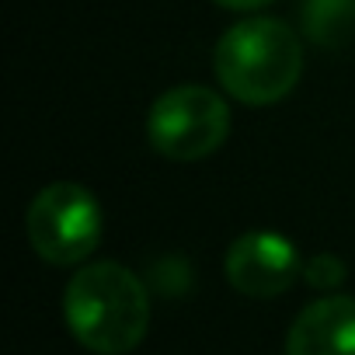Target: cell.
Instances as JSON below:
<instances>
[{
	"label": "cell",
	"instance_id": "6da1fadb",
	"mask_svg": "<svg viewBox=\"0 0 355 355\" xmlns=\"http://www.w3.org/2000/svg\"><path fill=\"white\" fill-rule=\"evenodd\" d=\"M63 313L70 334L94 355L132 352L150 327V296L136 272L119 261L84 265L67 293Z\"/></svg>",
	"mask_w": 355,
	"mask_h": 355
},
{
	"label": "cell",
	"instance_id": "7a4b0ae2",
	"mask_svg": "<svg viewBox=\"0 0 355 355\" xmlns=\"http://www.w3.org/2000/svg\"><path fill=\"white\" fill-rule=\"evenodd\" d=\"M216 80L244 105H272L286 98L303 73L300 35L275 18L237 21L223 32L213 56Z\"/></svg>",
	"mask_w": 355,
	"mask_h": 355
},
{
	"label": "cell",
	"instance_id": "3957f363",
	"mask_svg": "<svg viewBox=\"0 0 355 355\" xmlns=\"http://www.w3.org/2000/svg\"><path fill=\"white\" fill-rule=\"evenodd\" d=\"M230 129L227 101L199 84H182L160 94L146 115V136L167 160H202L223 146Z\"/></svg>",
	"mask_w": 355,
	"mask_h": 355
},
{
	"label": "cell",
	"instance_id": "277c9868",
	"mask_svg": "<svg viewBox=\"0 0 355 355\" xmlns=\"http://www.w3.org/2000/svg\"><path fill=\"white\" fill-rule=\"evenodd\" d=\"M101 227L105 223H101L98 199L73 182L46 185L25 213L28 244L49 265L84 261L101 244Z\"/></svg>",
	"mask_w": 355,
	"mask_h": 355
},
{
	"label": "cell",
	"instance_id": "5b68a950",
	"mask_svg": "<svg viewBox=\"0 0 355 355\" xmlns=\"http://www.w3.org/2000/svg\"><path fill=\"white\" fill-rule=\"evenodd\" d=\"M223 268L237 293L254 296V300H272L300 279L303 261L293 241H286L282 234L251 230L230 244Z\"/></svg>",
	"mask_w": 355,
	"mask_h": 355
},
{
	"label": "cell",
	"instance_id": "8992f818",
	"mask_svg": "<svg viewBox=\"0 0 355 355\" xmlns=\"http://www.w3.org/2000/svg\"><path fill=\"white\" fill-rule=\"evenodd\" d=\"M286 355H355V296H324L300 310Z\"/></svg>",
	"mask_w": 355,
	"mask_h": 355
},
{
	"label": "cell",
	"instance_id": "52a82bcc",
	"mask_svg": "<svg viewBox=\"0 0 355 355\" xmlns=\"http://www.w3.org/2000/svg\"><path fill=\"white\" fill-rule=\"evenodd\" d=\"M303 32L320 49H341L355 39V0H303Z\"/></svg>",
	"mask_w": 355,
	"mask_h": 355
},
{
	"label": "cell",
	"instance_id": "ba28073f",
	"mask_svg": "<svg viewBox=\"0 0 355 355\" xmlns=\"http://www.w3.org/2000/svg\"><path fill=\"white\" fill-rule=\"evenodd\" d=\"M303 275H306V282L317 286V289H334V286L345 279V265H341V258H334V254H313V258L303 265Z\"/></svg>",
	"mask_w": 355,
	"mask_h": 355
},
{
	"label": "cell",
	"instance_id": "9c48e42d",
	"mask_svg": "<svg viewBox=\"0 0 355 355\" xmlns=\"http://www.w3.org/2000/svg\"><path fill=\"white\" fill-rule=\"evenodd\" d=\"M220 8H230V11H254V8H265L272 0H213Z\"/></svg>",
	"mask_w": 355,
	"mask_h": 355
}]
</instances>
